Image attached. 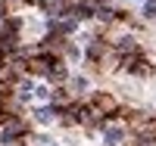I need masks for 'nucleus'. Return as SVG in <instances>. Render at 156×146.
I'll use <instances>...</instances> for the list:
<instances>
[{
	"mask_svg": "<svg viewBox=\"0 0 156 146\" xmlns=\"http://www.w3.org/2000/svg\"><path fill=\"white\" fill-rule=\"evenodd\" d=\"M122 140V131H109V143H119Z\"/></svg>",
	"mask_w": 156,
	"mask_h": 146,
	"instance_id": "1",
	"label": "nucleus"
},
{
	"mask_svg": "<svg viewBox=\"0 0 156 146\" xmlns=\"http://www.w3.org/2000/svg\"><path fill=\"white\" fill-rule=\"evenodd\" d=\"M147 16H150V19H156V6H153V9H147Z\"/></svg>",
	"mask_w": 156,
	"mask_h": 146,
	"instance_id": "2",
	"label": "nucleus"
}]
</instances>
